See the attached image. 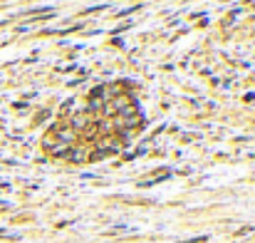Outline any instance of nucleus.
I'll use <instances>...</instances> for the list:
<instances>
[{"label":"nucleus","mask_w":255,"mask_h":243,"mask_svg":"<svg viewBox=\"0 0 255 243\" xmlns=\"http://www.w3.org/2000/svg\"><path fill=\"white\" fill-rule=\"evenodd\" d=\"M87 122H89V117H87V114H77V117L72 119V127H85Z\"/></svg>","instance_id":"1"}]
</instances>
